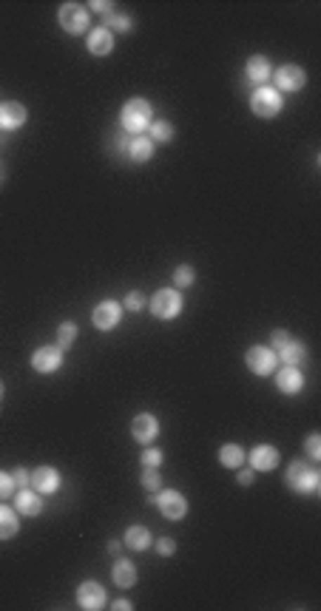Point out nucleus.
<instances>
[{"mask_svg":"<svg viewBox=\"0 0 321 611\" xmlns=\"http://www.w3.org/2000/svg\"><path fill=\"white\" fill-rule=\"evenodd\" d=\"M151 117H154L151 103L143 100V97H134V100H128V103L122 105V111H119V125H122V131L128 134V137H137V134H143V131L151 125Z\"/></svg>","mask_w":321,"mask_h":611,"instance_id":"f257e3e1","label":"nucleus"},{"mask_svg":"<svg viewBox=\"0 0 321 611\" xmlns=\"http://www.w3.org/2000/svg\"><path fill=\"white\" fill-rule=\"evenodd\" d=\"M284 481H287V487H290L293 492H299V495H313V492L321 487V475H318L315 466H307V463H301V461H293V463L287 466V472H284Z\"/></svg>","mask_w":321,"mask_h":611,"instance_id":"f03ea898","label":"nucleus"},{"mask_svg":"<svg viewBox=\"0 0 321 611\" xmlns=\"http://www.w3.org/2000/svg\"><path fill=\"white\" fill-rule=\"evenodd\" d=\"M250 108H253V114H256V117H265V120L276 117V114L284 108L282 91H276V89H270V86L256 89V91H253V97H250Z\"/></svg>","mask_w":321,"mask_h":611,"instance_id":"7ed1b4c3","label":"nucleus"},{"mask_svg":"<svg viewBox=\"0 0 321 611\" xmlns=\"http://www.w3.org/2000/svg\"><path fill=\"white\" fill-rule=\"evenodd\" d=\"M57 20H60L63 32H69V34L89 32V9L83 4H63L57 12Z\"/></svg>","mask_w":321,"mask_h":611,"instance_id":"20e7f679","label":"nucleus"},{"mask_svg":"<svg viewBox=\"0 0 321 611\" xmlns=\"http://www.w3.org/2000/svg\"><path fill=\"white\" fill-rule=\"evenodd\" d=\"M151 313L157 316V319H162V321H168V319H176L179 313H182V299H179V293L176 290H157L154 296H151Z\"/></svg>","mask_w":321,"mask_h":611,"instance_id":"39448f33","label":"nucleus"},{"mask_svg":"<svg viewBox=\"0 0 321 611\" xmlns=\"http://www.w3.org/2000/svg\"><path fill=\"white\" fill-rule=\"evenodd\" d=\"M154 503L159 506V512L168 517V520H182L188 515V501L185 495H179L176 489H165L159 495H154Z\"/></svg>","mask_w":321,"mask_h":611,"instance_id":"423d86ee","label":"nucleus"},{"mask_svg":"<svg viewBox=\"0 0 321 611\" xmlns=\"http://www.w3.org/2000/svg\"><path fill=\"white\" fill-rule=\"evenodd\" d=\"M244 364L250 367V373H253V375H270V373L276 370V353H273L270 347L256 345V347H250V350H247V356H244Z\"/></svg>","mask_w":321,"mask_h":611,"instance_id":"0eeeda50","label":"nucleus"},{"mask_svg":"<svg viewBox=\"0 0 321 611\" xmlns=\"http://www.w3.org/2000/svg\"><path fill=\"white\" fill-rule=\"evenodd\" d=\"M91 321H94V327L103 330V333L114 330V327L122 321V304H119V302H111V299L100 302V304L94 307V313H91Z\"/></svg>","mask_w":321,"mask_h":611,"instance_id":"6e6552de","label":"nucleus"},{"mask_svg":"<svg viewBox=\"0 0 321 611\" xmlns=\"http://www.w3.org/2000/svg\"><path fill=\"white\" fill-rule=\"evenodd\" d=\"M304 83H307V75H304L301 65H293V63L279 65V72H276V91H299V89H304Z\"/></svg>","mask_w":321,"mask_h":611,"instance_id":"1a4fd4ad","label":"nucleus"},{"mask_svg":"<svg viewBox=\"0 0 321 611\" xmlns=\"http://www.w3.org/2000/svg\"><path fill=\"white\" fill-rule=\"evenodd\" d=\"M77 605L86 611H100L105 605V589L97 580H86L77 589Z\"/></svg>","mask_w":321,"mask_h":611,"instance_id":"9d476101","label":"nucleus"},{"mask_svg":"<svg viewBox=\"0 0 321 611\" xmlns=\"http://www.w3.org/2000/svg\"><path fill=\"white\" fill-rule=\"evenodd\" d=\"M32 367L37 373H46V375L57 373L63 367V350L60 347H40V350H34L32 353Z\"/></svg>","mask_w":321,"mask_h":611,"instance_id":"9b49d317","label":"nucleus"},{"mask_svg":"<svg viewBox=\"0 0 321 611\" xmlns=\"http://www.w3.org/2000/svg\"><path fill=\"white\" fill-rule=\"evenodd\" d=\"M29 120L26 105L9 100V103H0V131H18L23 122Z\"/></svg>","mask_w":321,"mask_h":611,"instance_id":"f8f14e48","label":"nucleus"},{"mask_svg":"<svg viewBox=\"0 0 321 611\" xmlns=\"http://www.w3.org/2000/svg\"><path fill=\"white\" fill-rule=\"evenodd\" d=\"M32 487L40 492V495H54L60 489V472L54 466H37L32 472Z\"/></svg>","mask_w":321,"mask_h":611,"instance_id":"ddd939ff","label":"nucleus"},{"mask_svg":"<svg viewBox=\"0 0 321 611\" xmlns=\"http://www.w3.org/2000/svg\"><path fill=\"white\" fill-rule=\"evenodd\" d=\"M276 466H279V449L276 446H268V444L253 446V452H250V469H256V472H273Z\"/></svg>","mask_w":321,"mask_h":611,"instance_id":"4468645a","label":"nucleus"},{"mask_svg":"<svg viewBox=\"0 0 321 611\" xmlns=\"http://www.w3.org/2000/svg\"><path fill=\"white\" fill-rule=\"evenodd\" d=\"M276 387L284 392V395H299L304 390V375L299 367L293 364H284L279 373H276Z\"/></svg>","mask_w":321,"mask_h":611,"instance_id":"2eb2a0df","label":"nucleus"},{"mask_svg":"<svg viewBox=\"0 0 321 611\" xmlns=\"http://www.w3.org/2000/svg\"><path fill=\"white\" fill-rule=\"evenodd\" d=\"M131 435H134V441H140V444H151V441L159 435V421H157L151 413H140V416L131 421Z\"/></svg>","mask_w":321,"mask_h":611,"instance_id":"dca6fc26","label":"nucleus"},{"mask_svg":"<svg viewBox=\"0 0 321 611\" xmlns=\"http://www.w3.org/2000/svg\"><path fill=\"white\" fill-rule=\"evenodd\" d=\"M244 75H247V80L253 83V86H265L270 77H273V69H270V63H268V57H262V54H253L250 60H247V65H244Z\"/></svg>","mask_w":321,"mask_h":611,"instance_id":"f3484780","label":"nucleus"},{"mask_svg":"<svg viewBox=\"0 0 321 611\" xmlns=\"http://www.w3.org/2000/svg\"><path fill=\"white\" fill-rule=\"evenodd\" d=\"M125 154L131 162H148L154 157V140L145 137V134H137V137H128V146H125Z\"/></svg>","mask_w":321,"mask_h":611,"instance_id":"a211bd4d","label":"nucleus"},{"mask_svg":"<svg viewBox=\"0 0 321 611\" xmlns=\"http://www.w3.org/2000/svg\"><path fill=\"white\" fill-rule=\"evenodd\" d=\"M86 49H89L94 57H105V54H111V49H114V34H111V29L100 26V29L89 32V37H86Z\"/></svg>","mask_w":321,"mask_h":611,"instance_id":"6ab92c4d","label":"nucleus"},{"mask_svg":"<svg viewBox=\"0 0 321 611\" xmlns=\"http://www.w3.org/2000/svg\"><path fill=\"white\" fill-rule=\"evenodd\" d=\"M15 512H20V515H26V517H37V515L43 512L40 495L32 492V489H18V492H15Z\"/></svg>","mask_w":321,"mask_h":611,"instance_id":"aec40b11","label":"nucleus"},{"mask_svg":"<svg viewBox=\"0 0 321 611\" xmlns=\"http://www.w3.org/2000/svg\"><path fill=\"white\" fill-rule=\"evenodd\" d=\"M111 580H114L117 586H122V589H131V586L137 583V569H134V563H131V560H117L114 569H111Z\"/></svg>","mask_w":321,"mask_h":611,"instance_id":"412c9836","label":"nucleus"},{"mask_svg":"<svg viewBox=\"0 0 321 611\" xmlns=\"http://www.w3.org/2000/svg\"><path fill=\"white\" fill-rule=\"evenodd\" d=\"M125 546L134 552H145L151 546V532L145 526H128L125 532Z\"/></svg>","mask_w":321,"mask_h":611,"instance_id":"4be33fe9","label":"nucleus"},{"mask_svg":"<svg viewBox=\"0 0 321 611\" xmlns=\"http://www.w3.org/2000/svg\"><path fill=\"white\" fill-rule=\"evenodd\" d=\"M18 529H20V520H18L15 509L0 503V540H12L18 534Z\"/></svg>","mask_w":321,"mask_h":611,"instance_id":"5701e85b","label":"nucleus"},{"mask_svg":"<svg viewBox=\"0 0 321 611\" xmlns=\"http://www.w3.org/2000/svg\"><path fill=\"white\" fill-rule=\"evenodd\" d=\"M219 461H222V466H228V469H239V466L244 463V449H242L239 444H225V446L219 449Z\"/></svg>","mask_w":321,"mask_h":611,"instance_id":"b1692460","label":"nucleus"},{"mask_svg":"<svg viewBox=\"0 0 321 611\" xmlns=\"http://www.w3.org/2000/svg\"><path fill=\"white\" fill-rule=\"evenodd\" d=\"M276 359H282L284 364L299 367V361L304 359V345H301V342H287L282 350H276Z\"/></svg>","mask_w":321,"mask_h":611,"instance_id":"393cba45","label":"nucleus"},{"mask_svg":"<svg viewBox=\"0 0 321 611\" xmlns=\"http://www.w3.org/2000/svg\"><path fill=\"white\" fill-rule=\"evenodd\" d=\"M74 338H77V324H74V321H63L60 330H57V347H60V350L72 347Z\"/></svg>","mask_w":321,"mask_h":611,"instance_id":"a878e982","label":"nucleus"},{"mask_svg":"<svg viewBox=\"0 0 321 611\" xmlns=\"http://www.w3.org/2000/svg\"><path fill=\"white\" fill-rule=\"evenodd\" d=\"M148 131H151V140H154V143H171V140H173V125H171L168 120L151 122Z\"/></svg>","mask_w":321,"mask_h":611,"instance_id":"bb28decb","label":"nucleus"},{"mask_svg":"<svg viewBox=\"0 0 321 611\" xmlns=\"http://www.w3.org/2000/svg\"><path fill=\"white\" fill-rule=\"evenodd\" d=\"M197 282V270L190 267V264H179L176 270H173V285L176 288H190Z\"/></svg>","mask_w":321,"mask_h":611,"instance_id":"cd10ccee","label":"nucleus"},{"mask_svg":"<svg viewBox=\"0 0 321 611\" xmlns=\"http://www.w3.org/2000/svg\"><path fill=\"white\" fill-rule=\"evenodd\" d=\"M103 23H105V29H117V32H131V26H134L131 18H128V15H119V12L105 15Z\"/></svg>","mask_w":321,"mask_h":611,"instance_id":"c85d7f7f","label":"nucleus"},{"mask_svg":"<svg viewBox=\"0 0 321 611\" xmlns=\"http://www.w3.org/2000/svg\"><path fill=\"white\" fill-rule=\"evenodd\" d=\"M143 487L145 489H151V492H157V489H162V475H159V469H151V466H145V472H143Z\"/></svg>","mask_w":321,"mask_h":611,"instance_id":"c756f323","label":"nucleus"},{"mask_svg":"<svg viewBox=\"0 0 321 611\" xmlns=\"http://www.w3.org/2000/svg\"><path fill=\"white\" fill-rule=\"evenodd\" d=\"M304 452H307L310 461H321V435H318V432H310V435H307Z\"/></svg>","mask_w":321,"mask_h":611,"instance_id":"7c9ffc66","label":"nucleus"},{"mask_svg":"<svg viewBox=\"0 0 321 611\" xmlns=\"http://www.w3.org/2000/svg\"><path fill=\"white\" fill-rule=\"evenodd\" d=\"M140 461H143V466L159 469V466H162V461H165V455H162V449H154V446H148V449H143Z\"/></svg>","mask_w":321,"mask_h":611,"instance_id":"2f4dec72","label":"nucleus"},{"mask_svg":"<svg viewBox=\"0 0 321 611\" xmlns=\"http://www.w3.org/2000/svg\"><path fill=\"white\" fill-rule=\"evenodd\" d=\"M15 492H18V487H15V478H12V472H0V501L12 498Z\"/></svg>","mask_w":321,"mask_h":611,"instance_id":"473e14b6","label":"nucleus"},{"mask_svg":"<svg viewBox=\"0 0 321 611\" xmlns=\"http://www.w3.org/2000/svg\"><path fill=\"white\" fill-rule=\"evenodd\" d=\"M143 307H145V296L140 290H131L122 302V310H143Z\"/></svg>","mask_w":321,"mask_h":611,"instance_id":"72a5a7b5","label":"nucleus"},{"mask_svg":"<svg viewBox=\"0 0 321 611\" xmlns=\"http://www.w3.org/2000/svg\"><path fill=\"white\" fill-rule=\"evenodd\" d=\"M12 478H15V487H18V489H26V487L32 484V475L26 472V466H18V469L12 472Z\"/></svg>","mask_w":321,"mask_h":611,"instance_id":"f704fd0d","label":"nucleus"},{"mask_svg":"<svg viewBox=\"0 0 321 611\" xmlns=\"http://www.w3.org/2000/svg\"><path fill=\"white\" fill-rule=\"evenodd\" d=\"M157 552H159L162 558H171V555L176 552V540H171V537H159V540H157Z\"/></svg>","mask_w":321,"mask_h":611,"instance_id":"c9c22d12","label":"nucleus"},{"mask_svg":"<svg viewBox=\"0 0 321 611\" xmlns=\"http://www.w3.org/2000/svg\"><path fill=\"white\" fill-rule=\"evenodd\" d=\"M287 342H293L287 330H273V353H276V350H282Z\"/></svg>","mask_w":321,"mask_h":611,"instance_id":"e433bc0d","label":"nucleus"},{"mask_svg":"<svg viewBox=\"0 0 321 611\" xmlns=\"http://www.w3.org/2000/svg\"><path fill=\"white\" fill-rule=\"evenodd\" d=\"M89 9H91V12H97L100 18H105V15H111V12H114V6L108 4V0H94V4H91Z\"/></svg>","mask_w":321,"mask_h":611,"instance_id":"4c0bfd02","label":"nucleus"},{"mask_svg":"<svg viewBox=\"0 0 321 611\" xmlns=\"http://www.w3.org/2000/svg\"><path fill=\"white\" fill-rule=\"evenodd\" d=\"M236 481H239L242 487H250V484H253V469H239V475H236Z\"/></svg>","mask_w":321,"mask_h":611,"instance_id":"58836bf2","label":"nucleus"},{"mask_svg":"<svg viewBox=\"0 0 321 611\" xmlns=\"http://www.w3.org/2000/svg\"><path fill=\"white\" fill-rule=\"evenodd\" d=\"M111 608L114 611H131V603H128V600H117V603H111Z\"/></svg>","mask_w":321,"mask_h":611,"instance_id":"ea45409f","label":"nucleus"},{"mask_svg":"<svg viewBox=\"0 0 321 611\" xmlns=\"http://www.w3.org/2000/svg\"><path fill=\"white\" fill-rule=\"evenodd\" d=\"M4 392H6V390H4V381H0V401H4Z\"/></svg>","mask_w":321,"mask_h":611,"instance_id":"a19ab883","label":"nucleus"}]
</instances>
